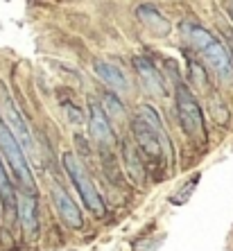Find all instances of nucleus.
Wrapping results in <instances>:
<instances>
[{
  "instance_id": "nucleus-1",
  "label": "nucleus",
  "mask_w": 233,
  "mask_h": 251,
  "mask_svg": "<svg viewBox=\"0 0 233 251\" xmlns=\"http://www.w3.org/2000/svg\"><path fill=\"white\" fill-rule=\"evenodd\" d=\"M183 36L195 50L210 64V68L217 73L222 82H233V57L229 50L220 43L213 32H208L202 25L183 23Z\"/></svg>"
},
{
  "instance_id": "nucleus-2",
  "label": "nucleus",
  "mask_w": 233,
  "mask_h": 251,
  "mask_svg": "<svg viewBox=\"0 0 233 251\" xmlns=\"http://www.w3.org/2000/svg\"><path fill=\"white\" fill-rule=\"evenodd\" d=\"M61 163H64L66 172H68L70 181L75 183V188L79 190V195H82L84 206H86L95 217H104V213H106L104 201H102L100 193L95 190V186H93V181H91V176H88L84 163L75 156V154H70V152H66L64 156H61Z\"/></svg>"
},
{
  "instance_id": "nucleus-3",
  "label": "nucleus",
  "mask_w": 233,
  "mask_h": 251,
  "mask_svg": "<svg viewBox=\"0 0 233 251\" xmlns=\"http://www.w3.org/2000/svg\"><path fill=\"white\" fill-rule=\"evenodd\" d=\"M0 120L5 125L12 136L18 140V145L23 147L25 154H34V138L29 134V127H27V120L23 118V113L16 109L14 100L7 95L5 86L0 84Z\"/></svg>"
},
{
  "instance_id": "nucleus-4",
  "label": "nucleus",
  "mask_w": 233,
  "mask_h": 251,
  "mask_svg": "<svg viewBox=\"0 0 233 251\" xmlns=\"http://www.w3.org/2000/svg\"><path fill=\"white\" fill-rule=\"evenodd\" d=\"M0 150L5 154L7 163L12 165L14 175L18 176L21 186L27 188V190H34V175H32V170H29L27 156H25L23 147L18 145V140L12 136V131L2 125V120H0Z\"/></svg>"
},
{
  "instance_id": "nucleus-5",
  "label": "nucleus",
  "mask_w": 233,
  "mask_h": 251,
  "mask_svg": "<svg viewBox=\"0 0 233 251\" xmlns=\"http://www.w3.org/2000/svg\"><path fill=\"white\" fill-rule=\"evenodd\" d=\"M177 116H179V123L186 134L195 136V134H202V131H204L202 109H199L197 100L192 98V93L183 84H179V88H177Z\"/></svg>"
},
{
  "instance_id": "nucleus-6",
  "label": "nucleus",
  "mask_w": 233,
  "mask_h": 251,
  "mask_svg": "<svg viewBox=\"0 0 233 251\" xmlns=\"http://www.w3.org/2000/svg\"><path fill=\"white\" fill-rule=\"evenodd\" d=\"M91 118H88V129H91V138L95 140V145L100 147V152L109 154L116 147V136H113V127H111L109 118L104 116V109L91 100Z\"/></svg>"
},
{
  "instance_id": "nucleus-7",
  "label": "nucleus",
  "mask_w": 233,
  "mask_h": 251,
  "mask_svg": "<svg viewBox=\"0 0 233 251\" xmlns=\"http://www.w3.org/2000/svg\"><path fill=\"white\" fill-rule=\"evenodd\" d=\"M52 199H54V208H57L61 222L70 228H82V224H84L82 213H79V208H77L75 201L70 199V195L66 193L57 181L52 183Z\"/></svg>"
},
{
  "instance_id": "nucleus-8",
  "label": "nucleus",
  "mask_w": 233,
  "mask_h": 251,
  "mask_svg": "<svg viewBox=\"0 0 233 251\" xmlns=\"http://www.w3.org/2000/svg\"><path fill=\"white\" fill-rule=\"evenodd\" d=\"M16 210L21 217L27 238H36L39 235V213H36V197L32 195H23L21 199H16Z\"/></svg>"
},
{
  "instance_id": "nucleus-9",
  "label": "nucleus",
  "mask_w": 233,
  "mask_h": 251,
  "mask_svg": "<svg viewBox=\"0 0 233 251\" xmlns=\"http://www.w3.org/2000/svg\"><path fill=\"white\" fill-rule=\"evenodd\" d=\"M136 16H138V21L145 25L147 29H150L152 34H156V36H168L170 29H172L170 21H168V18H165L161 12H158L156 7L140 5L138 9H136Z\"/></svg>"
},
{
  "instance_id": "nucleus-10",
  "label": "nucleus",
  "mask_w": 233,
  "mask_h": 251,
  "mask_svg": "<svg viewBox=\"0 0 233 251\" xmlns=\"http://www.w3.org/2000/svg\"><path fill=\"white\" fill-rule=\"evenodd\" d=\"M134 68L138 70V77L143 86L147 88V93L152 95H165V86H163V79L158 75V70L147 61L145 57H134Z\"/></svg>"
},
{
  "instance_id": "nucleus-11",
  "label": "nucleus",
  "mask_w": 233,
  "mask_h": 251,
  "mask_svg": "<svg viewBox=\"0 0 233 251\" xmlns=\"http://www.w3.org/2000/svg\"><path fill=\"white\" fill-rule=\"evenodd\" d=\"M95 75L111 88V91H116V93H127L129 91V82L125 73L120 68H116L113 64H106V61H95Z\"/></svg>"
},
{
  "instance_id": "nucleus-12",
  "label": "nucleus",
  "mask_w": 233,
  "mask_h": 251,
  "mask_svg": "<svg viewBox=\"0 0 233 251\" xmlns=\"http://www.w3.org/2000/svg\"><path fill=\"white\" fill-rule=\"evenodd\" d=\"M123 161H125V170H127L131 183H143L145 181V163L138 154V147L134 143L125 140L123 143Z\"/></svg>"
},
{
  "instance_id": "nucleus-13",
  "label": "nucleus",
  "mask_w": 233,
  "mask_h": 251,
  "mask_svg": "<svg viewBox=\"0 0 233 251\" xmlns=\"http://www.w3.org/2000/svg\"><path fill=\"white\" fill-rule=\"evenodd\" d=\"M0 201H2L5 213L14 220V215H16V193H14V186L9 181V175H7L2 158H0Z\"/></svg>"
},
{
  "instance_id": "nucleus-14",
  "label": "nucleus",
  "mask_w": 233,
  "mask_h": 251,
  "mask_svg": "<svg viewBox=\"0 0 233 251\" xmlns=\"http://www.w3.org/2000/svg\"><path fill=\"white\" fill-rule=\"evenodd\" d=\"M197 183H199V175L190 176V179H188V181L183 183V186H181L179 190H177V193L172 195V197H170V201H172V204H186L188 197L192 195V190L197 188Z\"/></svg>"
},
{
  "instance_id": "nucleus-15",
  "label": "nucleus",
  "mask_w": 233,
  "mask_h": 251,
  "mask_svg": "<svg viewBox=\"0 0 233 251\" xmlns=\"http://www.w3.org/2000/svg\"><path fill=\"white\" fill-rule=\"evenodd\" d=\"M104 104H106V111H104L106 118H111V120H120V118H123V102L113 93L104 95Z\"/></svg>"
},
{
  "instance_id": "nucleus-16",
  "label": "nucleus",
  "mask_w": 233,
  "mask_h": 251,
  "mask_svg": "<svg viewBox=\"0 0 233 251\" xmlns=\"http://www.w3.org/2000/svg\"><path fill=\"white\" fill-rule=\"evenodd\" d=\"M64 106H66V113H68V120H70V123L75 125V127H82V125H84V116L79 113V109H77L75 104H70V102H66Z\"/></svg>"
},
{
  "instance_id": "nucleus-17",
  "label": "nucleus",
  "mask_w": 233,
  "mask_h": 251,
  "mask_svg": "<svg viewBox=\"0 0 233 251\" xmlns=\"http://www.w3.org/2000/svg\"><path fill=\"white\" fill-rule=\"evenodd\" d=\"M190 77H195V82H197L199 88L206 86V73H204V68H202L197 61H190Z\"/></svg>"
},
{
  "instance_id": "nucleus-18",
  "label": "nucleus",
  "mask_w": 233,
  "mask_h": 251,
  "mask_svg": "<svg viewBox=\"0 0 233 251\" xmlns=\"http://www.w3.org/2000/svg\"><path fill=\"white\" fill-rule=\"evenodd\" d=\"M227 2V9H229V14H231V18H233V0H224Z\"/></svg>"
}]
</instances>
